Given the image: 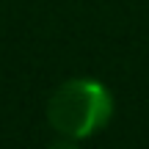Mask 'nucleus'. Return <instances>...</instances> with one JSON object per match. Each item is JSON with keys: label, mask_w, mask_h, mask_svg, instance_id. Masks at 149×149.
I'll list each match as a JSON object with an SVG mask.
<instances>
[{"label": "nucleus", "mask_w": 149, "mask_h": 149, "mask_svg": "<svg viewBox=\"0 0 149 149\" xmlns=\"http://www.w3.org/2000/svg\"><path fill=\"white\" fill-rule=\"evenodd\" d=\"M116 100L97 77H69L53 91L47 102V122L64 144H77L102 133L111 124Z\"/></svg>", "instance_id": "f257e3e1"}]
</instances>
